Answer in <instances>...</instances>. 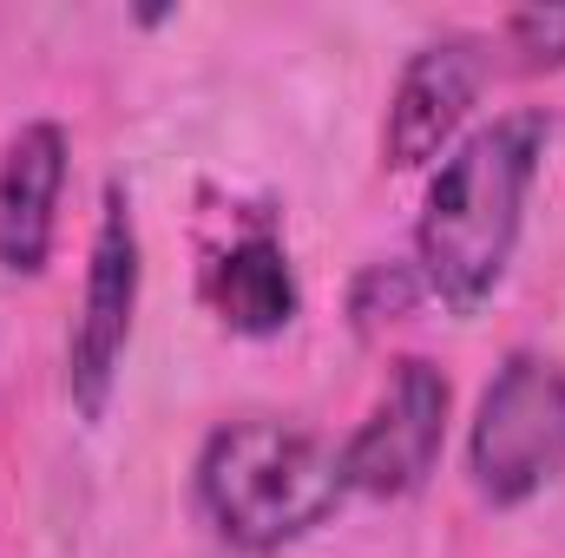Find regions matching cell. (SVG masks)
<instances>
[{
	"instance_id": "9c48e42d",
	"label": "cell",
	"mask_w": 565,
	"mask_h": 558,
	"mask_svg": "<svg viewBox=\"0 0 565 558\" xmlns=\"http://www.w3.org/2000/svg\"><path fill=\"white\" fill-rule=\"evenodd\" d=\"M422 296H427V282L415 264H369L362 277L349 282V322H355V335H375V329L402 322Z\"/></svg>"
},
{
	"instance_id": "52a82bcc",
	"label": "cell",
	"mask_w": 565,
	"mask_h": 558,
	"mask_svg": "<svg viewBox=\"0 0 565 558\" xmlns=\"http://www.w3.org/2000/svg\"><path fill=\"white\" fill-rule=\"evenodd\" d=\"M66 171H73L66 126L33 119L7 139V151H0V270L7 277H40L46 270Z\"/></svg>"
},
{
	"instance_id": "ba28073f",
	"label": "cell",
	"mask_w": 565,
	"mask_h": 558,
	"mask_svg": "<svg viewBox=\"0 0 565 558\" xmlns=\"http://www.w3.org/2000/svg\"><path fill=\"white\" fill-rule=\"evenodd\" d=\"M204 302L231 335H282L302 309L296 270L277 230H244L204 264Z\"/></svg>"
},
{
	"instance_id": "3957f363",
	"label": "cell",
	"mask_w": 565,
	"mask_h": 558,
	"mask_svg": "<svg viewBox=\"0 0 565 558\" xmlns=\"http://www.w3.org/2000/svg\"><path fill=\"white\" fill-rule=\"evenodd\" d=\"M467 473L487 506H526L565 473V368L553 355L513 348L467 427Z\"/></svg>"
},
{
	"instance_id": "30bf717a",
	"label": "cell",
	"mask_w": 565,
	"mask_h": 558,
	"mask_svg": "<svg viewBox=\"0 0 565 558\" xmlns=\"http://www.w3.org/2000/svg\"><path fill=\"white\" fill-rule=\"evenodd\" d=\"M500 46L520 73H559L565 66V7H520L500 20Z\"/></svg>"
},
{
	"instance_id": "277c9868",
	"label": "cell",
	"mask_w": 565,
	"mask_h": 558,
	"mask_svg": "<svg viewBox=\"0 0 565 558\" xmlns=\"http://www.w3.org/2000/svg\"><path fill=\"white\" fill-rule=\"evenodd\" d=\"M139 289H145V250H139V217L126 184H106L99 197V230L86 250V289H79V315L66 335V395L86 420H106L126 348H132V322H139Z\"/></svg>"
},
{
	"instance_id": "5b68a950",
	"label": "cell",
	"mask_w": 565,
	"mask_h": 558,
	"mask_svg": "<svg viewBox=\"0 0 565 558\" xmlns=\"http://www.w3.org/2000/svg\"><path fill=\"white\" fill-rule=\"evenodd\" d=\"M447 408L454 388L427 355H402L375 395L369 420L335 447L342 453V486L362 500H408L422 493L427 473L440 466L447 447Z\"/></svg>"
},
{
	"instance_id": "6da1fadb",
	"label": "cell",
	"mask_w": 565,
	"mask_h": 558,
	"mask_svg": "<svg viewBox=\"0 0 565 558\" xmlns=\"http://www.w3.org/2000/svg\"><path fill=\"white\" fill-rule=\"evenodd\" d=\"M546 144H553L546 112H500L434 164L415 224V270L427 296L447 302L454 315H473L507 282Z\"/></svg>"
},
{
	"instance_id": "8992f818",
	"label": "cell",
	"mask_w": 565,
	"mask_h": 558,
	"mask_svg": "<svg viewBox=\"0 0 565 558\" xmlns=\"http://www.w3.org/2000/svg\"><path fill=\"white\" fill-rule=\"evenodd\" d=\"M487 86V40L473 33H440L408 53L395 93H388V119H382V164L388 171H422L440 151L460 144V126L473 112Z\"/></svg>"
},
{
	"instance_id": "7a4b0ae2",
	"label": "cell",
	"mask_w": 565,
	"mask_h": 558,
	"mask_svg": "<svg viewBox=\"0 0 565 558\" xmlns=\"http://www.w3.org/2000/svg\"><path fill=\"white\" fill-rule=\"evenodd\" d=\"M198 506L217 526L224 546L250 558H270L316 526L335 519L349 500L342 453L289 420H224L198 447Z\"/></svg>"
}]
</instances>
